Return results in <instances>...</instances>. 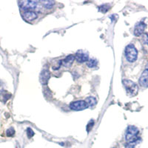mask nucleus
<instances>
[{
	"instance_id": "16",
	"label": "nucleus",
	"mask_w": 148,
	"mask_h": 148,
	"mask_svg": "<svg viewBox=\"0 0 148 148\" xmlns=\"http://www.w3.org/2000/svg\"><path fill=\"white\" fill-rule=\"evenodd\" d=\"M142 41H143L144 44L148 45V34H145L142 35Z\"/></svg>"
},
{
	"instance_id": "5",
	"label": "nucleus",
	"mask_w": 148,
	"mask_h": 148,
	"mask_svg": "<svg viewBox=\"0 0 148 148\" xmlns=\"http://www.w3.org/2000/svg\"><path fill=\"white\" fill-rule=\"evenodd\" d=\"M20 7L25 10H34L37 7V2L36 1H22L19 2Z\"/></svg>"
},
{
	"instance_id": "15",
	"label": "nucleus",
	"mask_w": 148,
	"mask_h": 148,
	"mask_svg": "<svg viewBox=\"0 0 148 148\" xmlns=\"http://www.w3.org/2000/svg\"><path fill=\"white\" fill-rule=\"evenodd\" d=\"M14 133H15L14 129L13 127H11V128H10V129L8 130L6 134H7V136L8 137H11V136H14Z\"/></svg>"
},
{
	"instance_id": "10",
	"label": "nucleus",
	"mask_w": 148,
	"mask_h": 148,
	"mask_svg": "<svg viewBox=\"0 0 148 148\" xmlns=\"http://www.w3.org/2000/svg\"><path fill=\"white\" fill-rule=\"evenodd\" d=\"M51 77V73L48 70H44L41 73L39 76V81L42 84H47V82Z\"/></svg>"
},
{
	"instance_id": "13",
	"label": "nucleus",
	"mask_w": 148,
	"mask_h": 148,
	"mask_svg": "<svg viewBox=\"0 0 148 148\" xmlns=\"http://www.w3.org/2000/svg\"><path fill=\"white\" fill-rule=\"evenodd\" d=\"M98 62L95 59H89L87 62V65L89 67H95L97 66Z\"/></svg>"
},
{
	"instance_id": "9",
	"label": "nucleus",
	"mask_w": 148,
	"mask_h": 148,
	"mask_svg": "<svg viewBox=\"0 0 148 148\" xmlns=\"http://www.w3.org/2000/svg\"><path fill=\"white\" fill-rule=\"evenodd\" d=\"M75 59L79 63H83L85 62H88L89 57H88V54L83 51H78L75 55Z\"/></svg>"
},
{
	"instance_id": "6",
	"label": "nucleus",
	"mask_w": 148,
	"mask_h": 148,
	"mask_svg": "<svg viewBox=\"0 0 148 148\" xmlns=\"http://www.w3.org/2000/svg\"><path fill=\"white\" fill-rule=\"evenodd\" d=\"M146 27V24L144 23L143 22H140L137 23L134 28V35L136 36H140L143 35Z\"/></svg>"
},
{
	"instance_id": "3",
	"label": "nucleus",
	"mask_w": 148,
	"mask_h": 148,
	"mask_svg": "<svg viewBox=\"0 0 148 148\" xmlns=\"http://www.w3.org/2000/svg\"><path fill=\"white\" fill-rule=\"evenodd\" d=\"M125 57L129 62H134L138 58V51L133 44H130L125 48Z\"/></svg>"
},
{
	"instance_id": "19",
	"label": "nucleus",
	"mask_w": 148,
	"mask_h": 148,
	"mask_svg": "<svg viewBox=\"0 0 148 148\" xmlns=\"http://www.w3.org/2000/svg\"><path fill=\"white\" fill-rule=\"evenodd\" d=\"M93 124H94V121H92V120H91V121H90L89 123H88V126H87V130H88V132L90 131L91 128H92V127H93Z\"/></svg>"
},
{
	"instance_id": "7",
	"label": "nucleus",
	"mask_w": 148,
	"mask_h": 148,
	"mask_svg": "<svg viewBox=\"0 0 148 148\" xmlns=\"http://www.w3.org/2000/svg\"><path fill=\"white\" fill-rule=\"evenodd\" d=\"M139 84L143 88H148V67L146 68L143 73H141V76L138 80Z\"/></svg>"
},
{
	"instance_id": "18",
	"label": "nucleus",
	"mask_w": 148,
	"mask_h": 148,
	"mask_svg": "<svg viewBox=\"0 0 148 148\" xmlns=\"http://www.w3.org/2000/svg\"><path fill=\"white\" fill-rule=\"evenodd\" d=\"M27 136H28L29 138H31L32 136H34V131H33L32 130L30 129V128H27Z\"/></svg>"
},
{
	"instance_id": "2",
	"label": "nucleus",
	"mask_w": 148,
	"mask_h": 148,
	"mask_svg": "<svg viewBox=\"0 0 148 148\" xmlns=\"http://www.w3.org/2000/svg\"><path fill=\"white\" fill-rule=\"evenodd\" d=\"M122 82L124 86H125V90H126L127 94L128 96H136L138 92V87L136 83L133 82L131 80H128V79H124Z\"/></svg>"
},
{
	"instance_id": "12",
	"label": "nucleus",
	"mask_w": 148,
	"mask_h": 148,
	"mask_svg": "<svg viewBox=\"0 0 148 148\" xmlns=\"http://www.w3.org/2000/svg\"><path fill=\"white\" fill-rule=\"evenodd\" d=\"M85 102L87 103L88 107H94L96 104V103H97V101H96V99L94 97L90 96V97H88L86 99Z\"/></svg>"
},
{
	"instance_id": "8",
	"label": "nucleus",
	"mask_w": 148,
	"mask_h": 148,
	"mask_svg": "<svg viewBox=\"0 0 148 148\" xmlns=\"http://www.w3.org/2000/svg\"><path fill=\"white\" fill-rule=\"evenodd\" d=\"M22 16L24 18V19H25L27 22L35 20L36 18H37V16H38L36 13L34 11H32V10H25V11L22 13Z\"/></svg>"
},
{
	"instance_id": "17",
	"label": "nucleus",
	"mask_w": 148,
	"mask_h": 148,
	"mask_svg": "<svg viewBox=\"0 0 148 148\" xmlns=\"http://www.w3.org/2000/svg\"><path fill=\"white\" fill-rule=\"evenodd\" d=\"M99 9L100 11L102 12V13H106V12L109 10V7L106 8V5H101V6H100Z\"/></svg>"
},
{
	"instance_id": "14",
	"label": "nucleus",
	"mask_w": 148,
	"mask_h": 148,
	"mask_svg": "<svg viewBox=\"0 0 148 148\" xmlns=\"http://www.w3.org/2000/svg\"><path fill=\"white\" fill-rule=\"evenodd\" d=\"M41 3L43 4V6L46 8H51L53 5L54 2L53 1H42Z\"/></svg>"
},
{
	"instance_id": "4",
	"label": "nucleus",
	"mask_w": 148,
	"mask_h": 148,
	"mask_svg": "<svg viewBox=\"0 0 148 148\" xmlns=\"http://www.w3.org/2000/svg\"><path fill=\"white\" fill-rule=\"evenodd\" d=\"M88 104L85 102V101L83 100H79V101H73L70 104V108L72 109L73 110L76 111H80L86 109L88 108Z\"/></svg>"
},
{
	"instance_id": "1",
	"label": "nucleus",
	"mask_w": 148,
	"mask_h": 148,
	"mask_svg": "<svg viewBox=\"0 0 148 148\" xmlns=\"http://www.w3.org/2000/svg\"><path fill=\"white\" fill-rule=\"evenodd\" d=\"M139 130L135 126H129L127 129L125 134V139L130 144H133L136 142L138 139Z\"/></svg>"
},
{
	"instance_id": "11",
	"label": "nucleus",
	"mask_w": 148,
	"mask_h": 148,
	"mask_svg": "<svg viewBox=\"0 0 148 148\" xmlns=\"http://www.w3.org/2000/svg\"><path fill=\"white\" fill-rule=\"evenodd\" d=\"M74 60H75V56L73 55H69L67 56L65 59L62 60V65H63L65 67H71L72 64L73 63Z\"/></svg>"
}]
</instances>
